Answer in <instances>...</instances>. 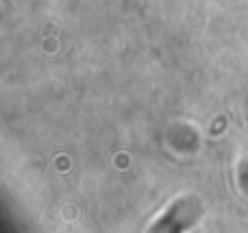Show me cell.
Masks as SVG:
<instances>
[{
  "mask_svg": "<svg viewBox=\"0 0 248 233\" xmlns=\"http://www.w3.org/2000/svg\"><path fill=\"white\" fill-rule=\"evenodd\" d=\"M196 214H189V207H185L183 203L172 207L157 225L153 227L150 233H183L189 225H194Z\"/></svg>",
  "mask_w": 248,
  "mask_h": 233,
  "instance_id": "6da1fadb",
  "label": "cell"
}]
</instances>
